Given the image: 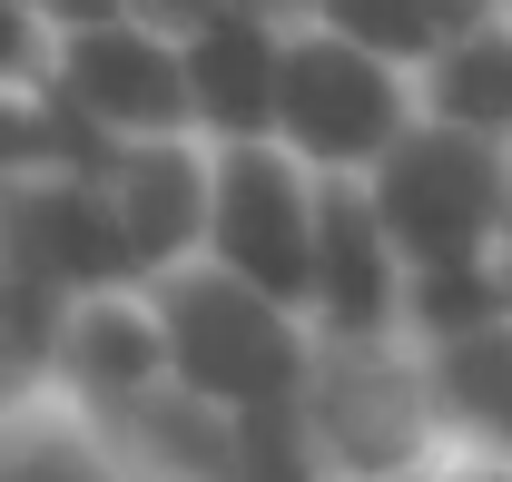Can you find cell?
Wrapping results in <instances>:
<instances>
[{
    "mask_svg": "<svg viewBox=\"0 0 512 482\" xmlns=\"http://www.w3.org/2000/svg\"><path fill=\"white\" fill-rule=\"evenodd\" d=\"M148 296H158V325H168V374L188 394L227 404V414H266V404L306 394V374H316V315L306 305L247 286L217 256L168 266Z\"/></svg>",
    "mask_w": 512,
    "mask_h": 482,
    "instance_id": "obj_1",
    "label": "cell"
},
{
    "mask_svg": "<svg viewBox=\"0 0 512 482\" xmlns=\"http://www.w3.org/2000/svg\"><path fill=\"white\" fill-rule=\"evenodd\" d=\"M296 414H306L335 482L404 473L434 443H453L444 394H434V355H424L414 325H394V335H316V374H306Z\"/></svg>",
    "mask_w": 512,
    "mask_h": 482,
    "instance_id": "obj_2",
    "label": "cell"
},
{
    "mask_svg": "<svg viewBox=\"0 0 512 482\" xmlns=\"http://www.w3.org/2000/svg\"><path fill=\"white\" fill-rule=\"evenodd\" d=\"M414 119H424V89H414L404 60L365 50L325 10L316 20H286V50H276V138L316 178H365Z\"/></svg>",
    "mask_w": 512,
    "mask_h": 482,
    "instance_id": "obj_3",
    "label": "cell"
},
{
    "mask_svg": "<svg viewBox=\"0 0 512 482\" xmlns=\"http://www.w3.org/2000/svg\"><path fill=\"white\" fill-rule=\"evenodd\" d=\"M384 237L404 246L414 276H444V266H483L512 227V148L473 138V128L414 119L375 168H365Z\"/></svg>",
    "mask_w": 512,
    "mask_h": 482,
    "instance_id": "obj_4",
    "label": "cell"
},
{
    "mask_svg": "<svg viewBox=\"0 0 512 482\" xmlns=\"http://www.w3.org/2000/svg\"><path fill=\"white\" fill-rule=\"evenodd\" d=\"M316 217H325V178L276 128L266 138H207V256L217 266H237L247 286L306 305Z\"/></svg>",
    "mask_w": 512,
    "mask_h": 482,
    "instance_id": "obj_5",
    "label": "cell"
},
{
    "mask_svg": "<svg viewBox=\"0 0 512 482\" xmlns=\"http://www.w3.org/2000/svg\"><path fill=\"white\" fill-rule=\"evenodd\" d=\"M50 89H60L99 138H168V128H197L188 50H178V30H158V20H138V10L89 20V30H60Z\"/></svg>",
    "mask_w": 512,
    "mask_h": 482,
    "instance_id": "obj_6",
    "label": "cell"
},
{
    "mask_svg": "<svg viewBox=\"0 0 512 482\" xmlns=\"http://www.w3.org/2000/svg\"><path fill=\"white\" fill-rule=\"evenodd\" d=\"M158 384H178V374H168V325H158V296L148 286L69 296V315H60V423L69 433L128 414Z\"/></svg>",
    "mask_w": 512,
    "mask_h": 482,
    "instance_id": "obj_7",
    "label": "cell"
},
{
    "mask_svg": "<svg viewBox=\"0 0 512 482\" xmlns=\"http://www.w3.org/2000/svg\"><path fill=\"white\" fill-rule=\"evenodd\" d=\"M99 187L119 207V237L138 256V276L158 286L168 266L207 256V138L168 128V138H119L99 158Z\"/></svg>",
    "mask_w": 512,
    "mask_h": 482,
    "instance_id": "obj_8",
    "label": "cell"
},
{
    "mask_svg": "<svg viewBox=\"0 0 512 482\" xmlns=\"http://www.w3.org/2000/svg\"><path fill=\"white\" fill-rule=\"evenodd\" d=\"M404 246L384 237L365 178H325V217H316V276H306V315L316 335H394L404 325Z\"/></svg>",
    "mask_w": 512,
    "mask_h": 482,
    "instance_id": "obj_9",
    "label": "cell"
},
{
    "mask_svg": "<svg viewBox=\"0 0 512 482\" xmlns=\"http://www.w3.org/2000/svg\"><path fill=\"white\" fill-rule=\"evenodd\" d=\"M178 50H188L197 138H266V128H276V50H286V20L227 0V10L197 20Z\"/></svg>",
    "mask_w": 512,
    "mask_h": 482,
    "instance_id": "obj_10",
    "label": "cell"
},
{
    "mask_svg": "<svg viewBox=\"0 0 512 482\" xmlns=\"http://www.w3.org/2000/svg\"><path fill=\"white\" fill-rule=\"evenodd\" d=\"M60 315L69 296L0 256V453L40 423H60Z\"/></svg>",
    "mask_w": 512,
    "mask_h": 482,
    "instance_id": "obj_11",
    "label": "cell"
},
{
    "mask_svg": "<svg viewBox=\"0 0 512 482\" xmlns=\"http://www.w3.org/2000/svg\"><path fill=\"white\" fill-rule=\"evenodd\" d=\"M414 89H424V119L473 128V138L512 148V0H503V10H483L444 60L414 69Z\"/></svg>",
    "mask_w": 512,
    "mask_h": 482,
    "instance_id": "obj_12",
    "label": "cell"
},
{
    "mask_svg": "<svg viewBox=\"0 0 512 482\" xmlns=\"http://www.w3.org/2000/svg\"><path fill=\"white\" fill-rule=\"evenodd\" d=\"M483 10H503V0H325L335 30H355L365 50H384V60H404V69L444 60Z\"/></svg>",
    "mask_w": 512,
    "mask_h": 482,
    "instance_id": "obj_13",
    "label": "cell"
},
{
    "mask_svg": "<svg viewBox=\"0 0 512 482\" xmlns=\"http://www.w3.org/2000/svg\"><path fill=\"white\" fill-rule=\"evenodd\" d=\"M60 30L40 20V0H0V89H40Z\"/></svg>",
    "mask_w": 512,
    "mask_h": 482,
    "instance_id": "obj_14",
    "label": "cell"
},
{
    "mask_svg": "<svg viewBox=\"0 0 512 482\" xmlns=\"http://www.w3.org/2000/svg\"><path fill=\"white\" fill-rule=\"evenodd\" d=\"M375 482H512V453H493V443H434L424 463H404V473H375Z\"/></svg>",
    "mask_w": 512,
    "mask_h": 482,
    "instance_id": "obj_15",
    "label": "cell"
},
{
    "mask_svg": "<svg viewBox=\"0 0 512 482\" xmlns=\"http://www.w3.org/2000/svg\"><path fill=\"white\" fill-rule=\"evenodd\" d=\"M128 0H40V20L50 30H89V20H119Z\"/></svg>",
    "mask_w": 512,
    "mask_h": 482,
    "instance_id": "obj_16",
    "label": "cell"
}]
</instances>
